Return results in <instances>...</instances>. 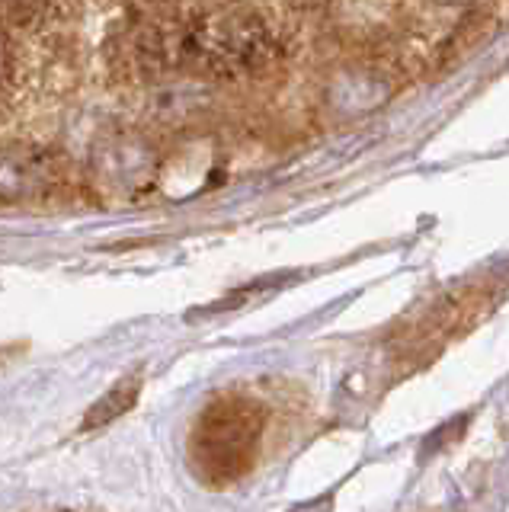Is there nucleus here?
Here are the masks:
<instances>
[{
	"mask_svg": "<svg viewBox=\"0 0 509 512\" xmlns=\"http://www.w3.org/2000/svg\"><path fill=\"white\" fill-rule=\"evenodd\" d=\"M263 423V407L257 400L244 394L212 397L189 429V468L212 490L244 480L257 464Z\"/></svg>",
	"mask_w": 509,
	"mask_h": 512,
	"instance_id": "nucleus-2",
	"label": "nucleus"
},
{
	"mask_svg": "<svg viewBox=\"0 0 509 512\" xmlns=\"http://www.w3.org/2000/svg\"><path fill=\"white\" fill-rule=\"evenodd\" d=\"M23 343H10V346H0V365H7L10 359H17V352H23Z\"/></svg>",
	"mask_w": 509,
	"mask_h": 512,
	"instance_id": "nucleus-4",
	"label": "nucleus"
},
{
	"mask_svg": "<svg viewBox=\"0 0 509 512\" xmlns=\"http://www.w3.org/2000/svg\"><path fill=\"white\" fill-rule=\"evenodd\" d=\"M177 20L151 29L148 52L177 68L212 77H244L269 68L289 45L285 20H269L273 7H183Z\"/></svg>",
	"mask_w": 509,
	"mask_h": 512,
	"instance_id": "nucleus-1",
	"label": "nucleus"
},
{
	"mask_svg": "<svg viewBox=\"0 0 509 512\" xmlns=\"http://www.w3.org/2000/svg\"><path fill=\"white\" fill-rule=\"evenodd\" d=\"M61 512H71V509H61Z\"/></svg>",
	"mask_w": 509,
	"mask_h": 512,
	"instance_id": "nucleus-5",
	"label": "nucleus"
},
{
	"mask_svg": "<svg viewBox=\"0 0 509 512\" xmlns=\"http://www.w3.org/2000/svg\"><path fill=\"white\" fill-rule=\"evenodd\" d=\"M138 394H141V375L119 378L100 400H93V404L87 407L81 432H97V429H103L109 423H116L119 416H125L138 404Z\"/></svg>",
	"mask_w": 509,
	"mask_h": 512,
	"instance_id": "nucleus-3",
	"label": "nucleus"
}]
</instances>
